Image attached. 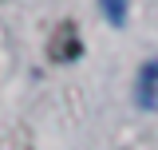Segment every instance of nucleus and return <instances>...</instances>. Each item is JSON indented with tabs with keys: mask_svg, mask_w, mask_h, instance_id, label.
I'll list each match as a JSON object with an SVG mask.
<instances>
[{
	"mask_svg": "<svg viewBox=\"0 0 158 150\" xmlns=\"http://www.w3.org/2000/svg\"><path fill=\"white\" fill-rule=\"evenodd\" d=\"M79 52H83V40H79L75 20H59L52 40H48V56L56 63H71V59H79Z\"/></svg>",
	"mask_w": 158,
	"mask_h": 150,
	"instance_id": "nucleus-1",
	"label": "nucleus"
},
{
	"mask_svg": "<svg viewBox=\"0 0 158 150\" xmlns=\"http://www.w3.org/2000/svg\"><path fill=\"white\" fill-rule=\"evenodd\" d=\"M135 103L142 111H158V56L146 59L138 67V79H135Z\"/></svg>",
	"mask_w": 158,
	"mask_h": 150,
	"instance_id": "nucleus-2",
	"label": "nucleus"
},
{
	"mask_svg": "<svg viewBox=\"0 0 158 150\" xmlns=\"http://www.w3.org/2000/svg\"><path fill=\"white\" fill-rule=\"evenodd\" d=\"M99 12L107 16L111 28H123L127 24V12H131V0H99Z\"/></svg>",
	"mask_w": 158,
	"mask_h": 150,
	"instance_id": "nucleus-3",
	"label": "nucleus"
}]
</instances>
